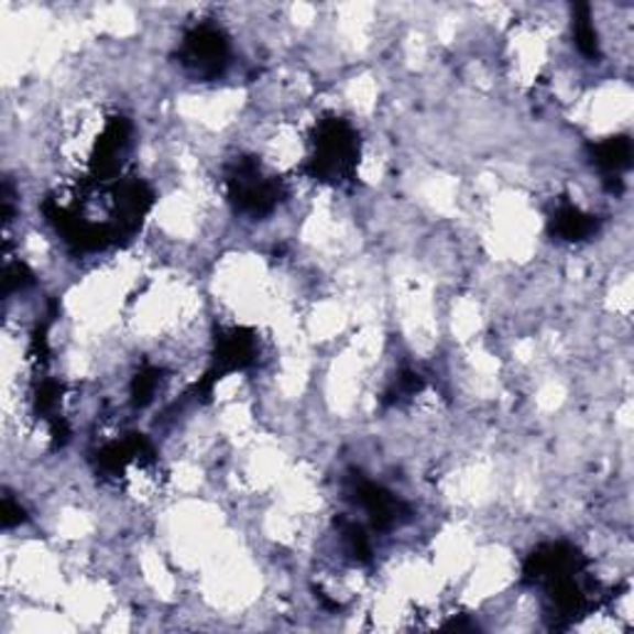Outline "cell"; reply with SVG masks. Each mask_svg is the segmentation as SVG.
I'll use <instances>...</instances> for the list:
<instances>
[{"label": "cell", "instance_id": "8fae6325", "mask_svg": "<svg viewBox=\"0 0 634 634\" xmlns=\"http://www.w3.org/2000/svg\"><path fill=\"white\" fill-rule=\"evenodd\" d=\"M30 283H33V273L23 263H10L3 273V295L8 297L10 293L23 291Z\"/></svg>", "mask_w": 634, "mask_h": 634}, {"label": "cell", "instance_id": "52a82bcc", "mask_svg": "<svg viewBox=\"0 0 634 634\" xmlns=\"http://www.w3.org/2000/svg\"><path fill=\"white\" fill-rule=\"evenodd\" d=\"M598 218L592 214H584L582 208L572 204H560L553 214V233L558 236L560 241H584V238H590L598 231Z\"/></svg>", "mask_w": 634, "mask_h": 634}, {"label": "cell", "instance_id": "3957f363", "mask_svg": "<svg viewBox=\"0 0 634 634\" xmlns=\"http://www.w3.org/2000/svg\"><path fill=\"white\" fill-rule=\"evenodd\" d=\"M178 59L196 79H216L228 65V40L221 28L201 23L184 35Z\"/></svg>", "mask_w": 634, "mask_h": 634}, {"label": "cell", "instance_id": "8992f818", "mask_svg": "<svg viewBox=\"0 0 634 634\" xmlns=\"http://www.w3.org/2000/svg\"><path fill=\"white\" fill-rule=\"evenodd\" d=\"M352 499L367 515H370L374 528H380V531L392 528V525L400 523L404 515L409 513L406 511V505L396 499L394 493L382 489L380 483H372L364 479L354 481Z\"/></svg>", "mask_w": 634, "mask_h": 634}, {"label": "cell", "instance_id": "277c9868", "mask_svg": "<svg viewBox=\"0 0 634 634\" xmlns=\"http://www.w3.org/2000/svg\"><path fill=\"white\" fill-rule=\"evenodd\" d=\"M258 360V337L253 330L245 327H231L216 337V352H214V367L204 374V380L196 384V394L208 396L214 392L218 380L226 374L245 370Z\"/></svg>", "mask_w": 634, "mask_h": 634}, {"label": "cell", "instance_id": "30bf717a", "mask_svg": "<svg viewBox=\"0 0 634 634\" xmlns=\"http://www.w3.org/2000/svg\"><path fill=\"white\" fill-rule=\"evenodd\" d=\"M158 384H162V370H158V367H149V364L142 367L132 380V404L142 409V406H146L154 400Z\"/></svg>", "mask_w": 634, "mask_h": 634}, {"label": "cell", "instance_id": "9c48e42d", "mask_svg": "<svg viewBox=\"0 0 634 634\" xmlns=\"http://www.w3.org/2000/svg\"><path fill=\"white\" fill-rule=\"evenodd\" d=\"M572 30H575V45H578L580 53L590 59H598L600 43H598V33H594L588 6H578V15H575Z\"/></svg>", "mask_w": 634, "mask_h": 634}, {"label": "cell", "instance_id": "7c38bea8", "mask_svg": "<svg viewBox=\"0 0 634 634\" xmlns=\"http://www.w3.org/2000/svg\"><path fill=\"white\" fill-rule=\"evenodd\" d=\"M25 521V511L13 499L3 501V525L6 528H13V525H20Z\"/></svg>", "mask_w": 634, "mask_h": 634}, {"label": "cell", "instance_id": "7a4b0ae2", "mask_svg": "<svg viewBox=\"0 0 634 634\" xmlns=\"http://www.w3.org/2000/svg\"><path fill=\"white\" fill-rule=\"evenodd\" d=\"M226 194L238 214L261 218L281 204L283 184L265 174L258 158L241 156L226 168Z\"/></svg>", "mask_w": 634, "mask_h": 634}, {"label": "cell", "instance_id": "5b68a950", "mask_svg": "<svg viewBox=\"0 0 634 634\" xmlns=\"http://www.w3.org/2000/svg\"><path fill=\"white\" fill-rule=\"evenodd\" d=\"M129 136H132V127L124 117H112L105 124L102 134H99L95 152H92V176L97 182H112L117 178L114 174L119 172V162L129 146Z\"/></svg>", "mask_w": 634, "mask_h": 634}, {"label": "cell", "instance_id": "ba28073f", "mask_svg": "<svg viewBox=\"0 0 634 634\" xmlns=\"http://www.w3.org/2000/svg\"><path fill=\"white\" fill-rule=\"evenodd\" d=\"M592 162L608 178H617L632 164V142L627 136H610L592 146Z\"/></svg>", "mask_w": 634, "mask_h": 634}, {"label": "cell", "instance_id": "6da1fadb", "mask_svg": "<svg viewBox=\"0 0 634 634\" xmlns=\"http://www.w3.org/2000/svg\"><path fill=\"white\" fill-rule=\"evenodd\" d=\"M360 164V136L354 127L340 117H325L315 127L313 154L307 158V174L315 182L347 186L354 182Z\"/></svg>", "mask_w": 634, "mask_h": 634}]
</instances>
